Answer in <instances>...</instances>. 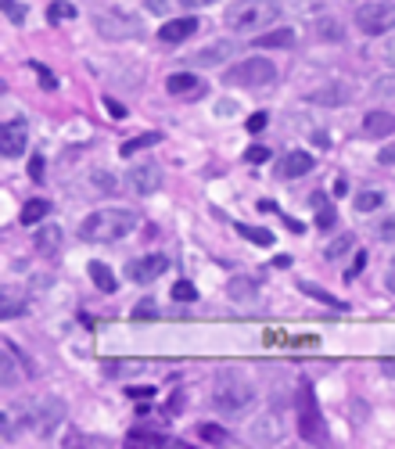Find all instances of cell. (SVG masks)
<instances>
[{
  "label": "cell",
  "instance_id": "cell-1",
  "mask_svg": "<svg viewBox=\"0 0 395 449\" xmlns=\"http://www.w3.org/2000/svg\"><path fill=\"white\" fill-rule=\"evenodd\" d=\"M133 227H137V212H130V208H98L83 219L79 237L83 241H119V237L133 234Z\"/></svg>",
  "mask_w": 395,
  "mask_h": 449
},
{
  "label": "cell",
  "instance_id": "cell-2",
  "mask_svg": "<svg viewBox=\"0 0 395 449\" xmlns=\"http://www.w3.org/2000/svg\"><path fill=\"white\" fill-rule=\"evenodd\" d=\"M277 19H280L277 0H234L223 14V22L234 33H259V29H270Z\"/></svg>",
  "mask_w": 395,
  "mask_h": 449
},
{
  "label": "cell",
  "instance_id": "cell-3",
  "mask_svg": "<svg viewBox=\"0 0 395 449\" xmlns=\"http://www.w3.org/2000/svg\"><path fill=\"white\" fill-rule=\"evenodd\" d=\"M251 399H256V388H251V381L241 377V374H219L216 384H212V406L223 417H237Z\"/></svg>",
  "mask_w": 395,
  "mask_h": 449
},
{
  "label": "cell",
  "instance_id": "cell-4",
  "mask_svg": "<svg viewBox=\"0 0 395 449\" xmlns=\"http://www.w3.org/2000/svg\"><path fill=\"white\" fill-rule=\"evenodd\" d=\"M223 79L230 87H245V90H256V87H266L277 79V65L266 58H241L223 72Z\"/></svg>",
  "mask_w": 395,
  "mask_h": 449
},
{
  "label": "cell",
  "instance_id": "cell-5",
  "mask_svg": "<svg viewBox=\"0 0 395 449\" xmlns=\"http://www.w3.org/2000/svg\"><path fill=\"white\" fill-rule=\"evenodd\" d=\"M298 435H302L309 446H327V439H330L327 421H324V413L313 399V388H302V403H298Z\"/></svg>",
  "mask_w": 395,
  "mask_h": 449
},
{
  "label": "cell",
  "instance_id": "cell-6",
  "mask_svg": "<svg viewBox=\"0 0 395 449\" xmlns=\"http://www.w3.org/2000/svg\"><path fill=\"white\" fill-rule=\"evenodd\" d=\"M93 29L98 36L104 40H130V36H140V22L133 14H126L122 8H104L93 14Z\"/></svg>",
  "mask_w": 395,
  "mask_h": 449
},
{
  "label": "cell",
  "instance_id": "cell-7",
  "mask_svg": "<svg viewBox=\"0 0 395 449\" xmlns=\"http://www.w3.org/2000/svg\"><path fill=\"white\" fill-rule=\"evenodd\" d=\"M356 29L367 36H385L395 29V4L388 0H374V4H359L356 11Z\"/></svg>",
  "mask_w": 395,
  "mask_h": 449
},
{
  "label": "cell",
  "instance_id": "cell-8",
  "mask_svg": "<svg viewBox=\"0 0 395 449\" xmlns=\"http://www.w3.org/2000/svg\"><path fill=\"white\" fill-rule=\"evenodd\" d=\"M61 421H65V403H61V399H43V403L29 406V428H33L36 435H51Z\"/></svg>",
  "mask_w": 395,
  "mask_h": 449
},
{
  "label": "cell",
  "instance_id": "cell-9",
  "mask_svg": "<svg viewBox=\"0 0 395 449\" xmlns=\"http://www.w3.org/2000/svg\"><path fill=\"white\" fill-rule=\"evenodd\" d=\"M126 187L133 190V195H155L158 187H162V169L155 162H137L126 169Z\"/></svg>",
  "mask_w": 395,
  "mask_h": 449
},
{
  "label": "cell",
  "instance_id": "cell-10",
  "mask_svg": "<svg viewBox=\"0 0 395 449\" xmlns=\"http://www.w3.org/2000/svg\"><path fill=\"white\" fill-rule=\"evenodd\" d=\"M166 270H169L166 255H140V259H133L130 266H126V277H130L133 284H155Z\"/></svg>",
  "mask_w": 395,
  "mask_h": 449
},
{
  "label": "cell",
  "instance_id": "cell-11",
  "mask_svg": "<svg viewBox=\"0 0 395 449\" xmlns=\"http://www.w3.org/2000/svg\"><path fill=\"white\" fill-rule=\"evenodd\" d=\"M25 148H29V130H25V122H22V119L4 122V130H0V155H4L8 162H11V158H22Z\"/></svg>",
  "mask_w": 395,
  "mask_h": 449
},
{
  "label": "cell",
  "instance_id": "cell-12",
  "mask_svg": "<svg viewBox=\"0 0 395 449\" xmlns=\"http://www.w3.org/2000/svg\"><path fill=\"white\" fill-rule=\"evenodd\" d=\"M166 90L172 94V98H183V101H198L205 94V83L194 76V72H172L166 79Z\"/></svg>",
  "mask_w": 395,
  "mask_h": 449
},
{
  "label": "cell",
  "instance_id": "cell-13",
  "mask_svg": "<svg viewBox=\"0 0 395 449\" xmlns=\"http://www.w3.org/2000/svg\"><path fill=\"white\" fill-rule=\"evenodd\" d=\"M33 245H36V252L43 255V259H54V255L61 252V245H65V230H61L58 223H40Z\"/></svg>",
  "mask_w": 395,
  "mask_h": 449
},
{
  "label": "cell",
  "instance_id": "cell-14",
  "mask_svg": "<svg viewBox=\"0 0 395 449\" xmlns=\"http://www.w3.org/2000/svg\"><path fill=\"white\" fill-rule=\"evenodd\" d=\"M359 133L370 137V140H385V137L395 133V116L392 111H367L359 122Z\"/></svg>",
  "mask_w": 395,
  "mask_h": 449
},
{
  "label": "cell",
  "instance_id": "cell-15",
  "mask_svg": "<svg viewBox=\"0 0 395 449\" xmlns=\"http://www.w3.org/2000/svg\"><path fill=\"white\" fill-rule=\"evenodd\" d=\"M313 169V155L309 151H288V155H284L280 158V162H277V176H280V180H295V176H306Z\"/></svg>",
  "mask_w": 395,
  "mask_h": 449
},
{
  "label": "cell",
  "instance_id": "cell-16",
  "mask_svg": "<svg viewBox=\"0 0 395 449\" xmlns=\"http://www.w3.org/2000/svg\"><path fill=\"white\" fill-rule=\"evenodd\" d=\"M191 33H198V19L194 14H183V19H169L162 29H158V40L162 43H183Z\"/></svg>",
  "mask_w": 395,
  "mask_h": 449
},
{
  "label": "cell",
  "instance_id": "cell-17",
  "mask_svg": "<svg viewBox=\"0 0 395 449\" xmlns=\"http://www.w3.org/2000/svg\"><path fill=\"white\" fill-rule=\"evenodd\" d=\"M309 101L313 105H349L352 101V87L349 83H327V87H320V90H313L309 94Z\"/></svg>",
  "mask_w": 395,
  "mask_h": 449
},
{
  "label": "cell",
  "instance_id": "cell-18",
  "mask_svg": "<svg viewBox=\"0 0 395 449\" xmlns=\"http://www.w3.org/2000/svg\"><path fill=\"white\" fill-rule=\"evenodd\" d=\"M47 212H51V201H43V198H33V201H25V208H22V223L25 227H40V223L47 219Z\"/></svg>",
  "mask_w": 395,
  "mask_h": 449
},
{
  "label": "cell",
  "instance_id": "cell-19",
  "mask_svg": "<svg viewBox=\"0 0 395 449\" xmlns=\"http://www.w3.org/2000/svg\"><path fill=\"white\" fill-rule=\"evenodd\" d=\"M295 43V29H273V33L256 36V47H291Z\"/></svg>",
  "mask_w": 395,
  "mask_h": 449
},
{
  "label": "cell",
  "instance_id": "cell-20",
  "mask_svg": "<svg viewBox=\"0 0 395 449\" xmlns=\"http://www.w3.org/2000/svg\"><path fill=\"white\" fill-rule=\"evenodd\" d=\"M87 274H90V281L98 284L101 292H115V287H119V284H115V277H112V270H108L104 263H90Z\"/></svg>",
  "mask_w": 395,
  "mask_h": 449
},
{
  "label": "cell",
  "instance_id": "cell-21",
  "mask_svg": "<svg viewBox=\"0 0 395 449\" xmlns=\"http://www.w3.org/2000/svg\"><path fill=\"white\" fill-rule=\"evenodd\" d=\"M277 421L273 417H262V421L251 428V442H259V446H266V442H277Z\"/></svg>",
  "mask_w": 395,
  "mask_h": 449
},
{
  "label": "cell",
  "instance_id": "cell-22",
  "mask_svg": "<svg viewBox=\"0 0 395 449\" xmlns=\"http://www.w3.org/2000/svg\"><path fill=\"white\" fill-rule=\"evenodd\" d=\"M230 54H234V43H230V40H223V43H209L205 51H198V61H201V65H212V61L230 58Z\"/></svg>",
  "mask_w": 395,
  "mask_h": 449
},
{
  "label": "cell",
  "instance_id": "cell-23",
  "mask_svg": "<svg viewBox=\"0 0 395 449\" xmlns=\"http://www.w3.org/2000/svg\"><path fill=\"white\" fill-rule=\"evenodd\" d=\"M385 205V190H356V208L359 212H377Z\"/></svg>",
  "mask_w": 395,
  "mask_h": 449
},
{
  "label": "cell",
  "instance_id": "cell-24",
  "mask_svg": "<svg viewBox=\"0 0 395 449\" xmlns=\"http://www.w3.org/2000/svg\"><path fill=\"white\" fill-rule=\"evenodd\" d=\"M158 140H162L158 133H140V137H133V140H122L119 155H122V158H126V155H137V151H144V148H155Z\"/></svg>",
  "mask_w": 395,
  "mask_h": 449
},
{
  "label": "cell",
  "instance_id": "cell-25",
  "mask_svg": "<svg viewBox=\"0 0 395 449\" xmlns=\"http://www.w3.org/2000/svg\"><path fill=\"white\" fill-rule=\"evenodd\" d=\"M237 234L248 237L251 245H262V248H270V245L277 241V234H273V230H262V227H245V223L237 227Z\"/></svg>",
  "mask_w": 395,
  "mask_h": 449
},
{
  "label": "cell",
  "instance_id": "cell-26",
  "mask_svg": "<svg viewBox=\"0 0 395 449\" xmlns=\"http://www.w3.org/2000/svg\"><path fill=\"white\" fill-rule=\"evenodd\" d=\"M47 19H51L54 25L58 22H72L76 19V4H69V0H54V4L47 8Z\"/></svg>",
  "mask_w": 395,
  "mask_h": 449
},
{
  "label": "cell",
  "instance_id": "cell-27",
  "mask_svg": "<svg viewBox=\"0 0 395 449\" xmlns=\"http://www.w3.org/2000/svg\"><path fill=\"white\" fill-rule=\"evenodd\" d=\"M352 245H356V237H352V234H338L335 241L327 245V259H330V263H335V259H341L345 252H352Z\"/></svg>",
  "mask_w": 395,
  "mask_h": 449
},
{
  "label": "cell",
  "instance_id": "cell-28",
  "mask_svg": "<svg viewBox=\"0 0 395 449\" xmlns=\"http://www.w3.org/2000/svg\"><path fill=\"white\" fill-rule=\"evenodd\" d=\"M316 29H320V40H330V43H341L345 40L341 36V25L335 19H320V22H316Z\"/></svg>",
  "mask_w": 395,
  "mask_h": 449
},
{
  "label": "cell",
  "instance_id": "cell-29",
  "mask_svg": "<svg viewBox=\"0 0 395 449\" xmlns=\"http://www.w3.org/2000/svg\"><path fill=\"white\" fill-rule=\"evenodd\" d=\"M198 439L209 442V446H223V442H227V431L216 428V424H201V428H198Z\"/></svg>",
  "mask_w": 395,
  "mask_h": 449
},
{
  "label": "cell",
  "instance_id": "cell-30",
  "mask_svg": "<svg viewBox=\"0 0 395 449\" xmlns=\"http://www.w3.org/2000/svg\"><path fill=\"white\" fill-rule=\"evenodd\" d=\"M251 292H256V287H251V281H230V298H234V302H251V298H256Z\"/></svg>",
  "mask_w": 395,
  "mask_h": 449
},
{
  "label": "cell",
  "instance_id": "cell-31",
  "mask_svg": "<svg viewBox=\"0 0 395 449\" xmlns=\"http://www.w3.org/2000/svg\"><path fill=\"white\" fill-rule=\"evenodd\" d=\"M126 442H130V446H166V439L162 435H151V431H130Z\"/></svg>",
  "mask_w": 395,
  "mask_h": 449
},
{
  "label": "cell",
  "instance_id": "cell-32",
  "mask_svg": "<svg viewBox=\"0 0 395 449\" xmlns=\"http://www.w3.org/2000/svg\"><path fill=\"white\" fill-rule=\"evenodd\" d=\"M302 292H309L313 298H320V302H327V306H335V309H345V302L341 298H335V295H327L324 287H316V284H302Z\"/></svg>",
  "mask_w": 395,
  "mask_h": 449
},
{
  "label": "cell",
  "instance_id": "cell-33",
  "mask_svg": "<svg viewBox=\"0 0 395 449\" xmlns=\"http://www.w3.org/2000/svg\"><path fill=\"white\" fill-rule=\"evenodd\" d=\"M172 298H177V302H194L198 292H194L191 281H177V284H172Z\"/></svg>",
  "mask_w": 395,
  "mask_h": 449
},
{
  "label": "cell",
  "instance_id": "cell-34",
  "mask_svg": "<svg viewBox=\"0 0 395 449\" xmlns=\"http://www.w3.org/2000/svg\"><path fill=\"white\" fill-rule=\"evenodd\" d=\"M14 313H22V302L11 295V287H4V302H0V316H4V320H11Z\"/></svg>",
  "mask_w": 395,
  "mask_h": 449
},
{
  "label": "cell",
  "instance_id": "cell-35",
  "mask_svg": "<svg viewBox=\"0 0 395 449\" xmlns=\"http://www.w3.org/2000/svg\"><path fill=\"white\" fill-rule=\"evenodd\" d=\"M313 201H316V205H320V216H316V227H320V230H327V227H335V219H338V216H335V208H330V205L324 208V198H320V195H316Z\"/></svg>",
  "mask_w": 395,
  "mask_h": 449
},
{
  "label": "cell",
  "instance_id": "cell-36",
  "mask_svg": "<svg viewBox=\"0 0 395 449\" xmlns=\"http://www.w3.org/2000/svg\"><path fill=\"white\" fill-rule=\"evenodd\" d=\"M0 4H4V19L8 22H14V25L25 22V8L22 4H14V0H0Z\"/></svg>",
  "mask_w": 395,
  "mask_h": 449
},
{
  "label": "cell",
  "instance_id": "cell-37",
  "mask_svg": "<svg viewBox=\"0 0 395 449\" xmlns=\"http://www.w3.org/2000/svg\"><path fill=\"white\" fill-rule=\"evenodd\" d=\"M155 313H158L155 298H140L137 306H133V320H148V316H155Z\"/></svg>",
  "mask_w": 395,
  "mask_h": 449
},
{
  "label": "cell",
  "instance_id": "cell-38",
  "mask_svg": "<svg viewBox=\"0 0 395 449\" xmlns=\"http://www.w3.org/2000/svg\"><path fill=\"white\" fill-rule=\"evenodd\" d=\"M377 237H381V241H395V216H385L381 223H377Z\"/></svg>",
  "mask_w": 395,
  "mask_h": 449
},
{
  "label": "cell",
  "instance_id": "cell-39",
  "mask_svg": "<svg viewBox=\"0 0 395 449\" xmlns=\"http://www.w3.org/2000/svg\"><path fill=\"white\" fill-rule=\"evenodd\" d=\"M363 266H367V252L359 248V252H356V259H352V266L345 270V281H356V277L363 274Z\"/></svg>",
  "mask_w": 395,
  "mask_h": 449
},
{
  "label": "cell",
  "instance_id": "cell-40",
  "mask_svg": "<svg viewBox=\"0 0 395 449\" xmlns=\"http://www.w3.org/2000/svg\"><path fill=\"white\" fill-rule=\"evenodd\" d=\"M245 158L251 166H259V162H266V158H270V148H262V144H251V148L245 151Z\"/></svg>",
  "mask_w": 395,
  "mask_h": 449
},
{
  "label": "cell",
  "instance_id": "cell-41",
  "mask_svg": "<svg viewBox=\"0 0 395 449\" xmlns=\"http://www.w3.org/2000/svg\"><path fill=\"white\" fill-rule=\"evenodd\" d=\"M33 72H36V76H40V83H43V87H47V90H58V79H54V76H51V72H47V69H43V65H40V61H33Z\"/></svg>",
  "mask_w": 395,
  "mask_h": 449
},
{
  "label": "cell",
  "instance_id": "cell-42",
  "mask_svg": "<svg viewBox=\"0 0 395 449\" xmlns=\"http://www.w3.org/2000/svg\"><path fill=\"white\" fill-rule=\"evenodd\" d=\"M374 94H395V76H377L374 79Z\"/></svg>",
  "mask_w": 395,
  "mask_h": 449
},
{
  "label": "cell",
  "instance_id": "cell-43",
  "mask_svg": "<svg viewBox=\"0 0 395 449\" xmlns=\"http://www.w3.org/2000/svg\"><path fill=\"white\" fill-rule=\"evenodd\" d=\"M381 58L388 65H395V33H385V47H381Z\"/></svg>",
  "mask_w": 395,
  "mask_h": 449
},
{
  "label": "cell",
  "instance_id": "cell-44",
  "mask_svg": "<svg viewBox=\"0 0 395 449\" xmlns=\"http://www.w3.org/2000/svg\"><path fill=\"white\" fill-rule=\"evenodd\" d=\"M61 446H104L101 439H79V435H65L61 439Z\"/></svg>",
  "mask_w": 395,
  "mask_h": 449
},
{
  "label": "cell",
  "instance_id": "cell-45",
  "mask_svg": "<svg viewBox=\"0 0 395 449\" xmlns=\"http://www.w3.org/2000/svg\"><path fill=\"white\" fill-rule=\"evenodd\" d=\"M266 119H270V116H266V111H256V116L248 119V130H251V133H259L262 126H266Z\"/></svg>",
  "mask_w": 395,
  "mask_h": 449
},
{
  "label": "cell",
  "instance_id": "cell-46",
  "mask_svg": "<svg viewBox=\"0 0 395 449\" xmlns=\"http://www.w3.org/2000/svg\"><path fill=\"white\" fill-rule=\"evenodd\" d=\"M104 108L112 111V119H126V108H122L115 98H104Z\"/></svg>",
  "mask_w": 395,
  "mask_h": 449
},
{
  "label": "cell",
  "instance_id": "cell-47",
  "mask_svg": "<svg viewBox=\"0 0 395 449\" xmlns=\"http://www.w3.org/2000/svg\"><path fill=\"white\" fill-rule=\"evenodd\" d=\"M126 395H133V399H151L155 388H148V384H137V388H126Z\"/></svg>",
  "mask_w": 395,
  "mask_h": 449
},
{
  "label": "cell",
  "instance_id": "cell-48",
  "mask_svg": "<svg viewBox=\"0 0 395 449\" xmlns=\"http://www.w3.org/2000/svg\"><path fill=\"white\" fill-rule=\"evenodd\" d=\"M385 287L395 295V259H388V270H385Z\"/></svg>",
  "mask_w": 395,
  "mask_h": 449
},
{
  "label": "cell",
  "instance_id": "cell-49",
  "mask_svg": "<svg viewBox=\"0 0 395 449\" xmlns=\"http://www.w3.org/2000/svg\"><path fill=\"white\" fill-rule=\"evenodd\" d=\"M29 176H33V180L43 176V158H33V162H29Z\"/></svg>",
  "mask_w": 395,
  "mask_h": 449
},
{
  "label": "cell",
  "instance_id": "cell-50",
  "mask_svg": "<svg viewBox=\"0 0 395 449\" xmlns=\"http://www.w3.org/2000/svg\"><path fill=\"white\" fill-rule=\"evenodd\" d=\"M377 162H395V144H388V151L377 155Z\"/></svg>",
  "mask_w": 395,
  "mask_h": 449
},
{
  "label": "cell",
  "instance_id": "cell-51",
  "mask_svg": "<svg viewBox=\"0 0 395 449\" xmlns=\"http://www.w3.org/2000/svg\"><path fill=\"white\" fill-rule=\"evenodd\" d=\"M180 4H187V8H209V4H216V0H180Z\"/></svg>",
  "mask_w": 395,
  "mask_h": 449
},
{
  "label": "cell",
  "instance_id": "cell-52",
  "mask_svg": "<svg viewBox=\"0 0 395 449\" xmlns=\"http://www.w3.org/2000/svg\"><path fill=\"white\" fill-rule=\"evenodd\" d=\"M169 4H166V0H148V11H166Z\"/></svg>",
  "mask_w": 395,
  "mask_h": 449
},
{
  "label": "cell",
  "instance_id": "cell-53",
  "mask_svg": "<svg viewBox=\"0 0 395 449\" xmlns=\"http://www.w3.org/2000/svg\"><path fill=\"white\" fill-rule=\"evenodd\" d=\"M385 371H388V374H395V360H388V363H385Z\"/></svg>",
  "mask_w": 395,
  "mask_h": 449
}]
</instances>
